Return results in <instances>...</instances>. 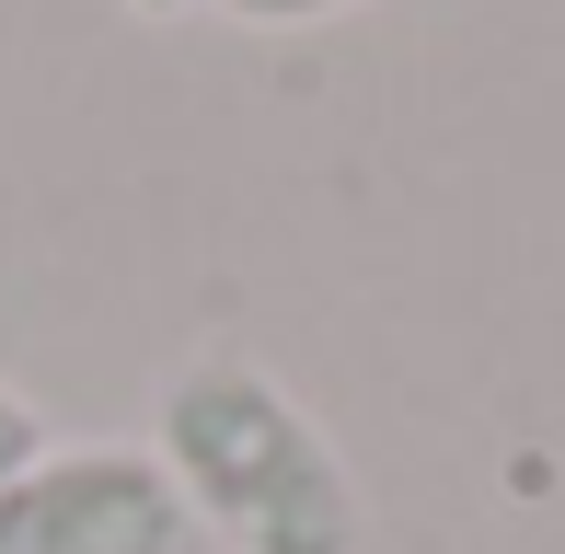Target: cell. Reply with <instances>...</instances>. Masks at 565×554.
<instances>
[{
  "label": "cell",
  "instance_id": "obj_1",
  "mask_svg": "<svg viewBox=\"0 0 565 554\" xmlns=\"http://www.w3.org/2000/svg\"><path fill=\"white\" fill-rule=\"evenodd\" d=\"M150 462L173 473L185 520L231 554H358L370 497L323 416L266 359H185L150 405Z\"/></svg>",
  "mask_w": 565,
  "mask_h": 554
},
{
  "label": "cell",
  "instance_id": "obj_2",
  "mask_svg": "<svg viewBox=\"0 0 565 554\" xmlns=\"http://www.w3.org/2000/svg\"><path fill=\"white\" fill-rule=\"evenodd\" d=\"M0 554H196V520L150 450L82 439L0 486Z\"/></svg>",
  "mask_w": 565,
  "mask_h": 554
},
{
  "label": "cell",
  "instance_id": "obj_3",
  "mask_svg": "<svg viewBox=\"0 0 565 554\" xmlns=\"http://www.w3.org/2000/svg\"><path fill=\"white\" fill-rule=\"evenodd\" d=\"M209 12L254 23V35H300V23H335V12H370V0H209Z\"/></svg>",
  "mask_w": 565,
  "mask_h": 554
},
{
  "label": "cell",
  "instance_id": "obj_4",
  "mask_svg": "<svg viewBox=\"0 0 565 554\" xmlns=\"http://www.w3.org/2000/svg\"><path fill=\"white\" fill-rule=\"evenodd\" d=\"M35 450H46V416H35V405H23V393H12V382H0V486H12V473H23V462H35Z\"/></svg>",
  "mask_w": 565,
  "mask_h": 554
},
{
  "label": "cell",
  "instance_id": "obj_5",
  "mask_svg": "<svg viewBox=\"0 0 565 554\" xmlns=\"http://www.w3.org/2000/svg\"><path fill=\"white\" fill-rule=\"evenodd\" d=\"M139 23H185V12H209V0H127Z\"/></svg>",
  "mask_w": 565,
  "mask_h": 554
}]
</instances>
